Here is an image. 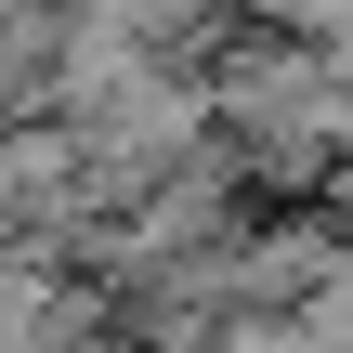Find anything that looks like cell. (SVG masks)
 Listing matches in <instances>:
<instances>
[{"instance_id":"6da1fadb","label":"cell","mask_w":353,"mask_h":353,"mask_svg":"<svg viewBox=\"0 0 353 353\" xmlns=\"http://www.w3.org/2000/svg\"><path fill=\"white\" fill-rule=\"evenodd\" d=\"M196 79H210V131L236 144V170H249L262 196H327V170L353 157V79L301 39V26L223 39Z\"/></svg>"},{"instance_id":"7a4b0ae2","label":"cell","mask_w":353,"mask_h":353,"mask_svg":"<svg viewBox=\"0 0 353 353\" xmlns=\"http://www.w3.org/2000/svg\"><path fill=\"white\" fill-rule=\"evenodd\" d=\"M79 223H92L79 118H65V105H13V118H0V236H13V249H65Z\"/></svg>"},{"instance_id":"3957f363","label":"cell","mask_w":353,"mask_h":353,"mask_svg":"<svg viewBox=\"0 0 353 353\" xmlns=\"http://www.w3.org/2000/svg\"><path fill=\"white\" fill-rule=\"evenodd\" d=\"M105 327V288L65 249H13L0 236V353H79Z\"/></svg>"},{"instance_id":"277c9868","label":"cell","mask_w":353,"mask_h":353,"mask_svg":"<svg viewBox=\"0 0 353 353\" xmlns=\"http://www.w3.org/2000/svg\"><path fill=\"white\" fill-rule=\"evenodd\" d=\"M144 353H157V341H144Z\"/></svg>"}]
</instances>
